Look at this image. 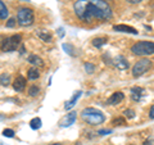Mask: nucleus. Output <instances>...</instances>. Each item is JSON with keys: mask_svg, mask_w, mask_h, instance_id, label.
Listing matches in <instances>:
<instances>
[{"mask_svg": "<svg viewBox=\"0 0 154 145\" xmlns=\"http://www.w3.org/2000/svg\"><path fill=\"white\" fill-rule=\"evenodd\" d=\"M76 16L82 22L108 21L112 18V9L105 0H77L73 4Z\"/></svg>", "mask_w": 154, "mask_h": 145, "instance_id": "1", "label": "nucleus"}, {"mask_svg": "<svg viewBox=\"0 0 154 145\" xmlns=\"http://www.w3.org/2000/svg\"><path fill=\"white\" fill-rule=\"evenodd\" d=\"M81 118L91 126H98V125H102L105 121L104 114L96 108H85L81 112Z\"/></svg>", "mask_w": 154, "mask_h": 145, "instance_id": "2", "label": "nucleus"}, {"mask_svg": "<svg viewBox=\"0 0 154 145\" xmlns=\"http://www.w3.org/2000/svg\"><path fill=\"white\" fill-rule=\"evenodd\" d=\"M33 19H35V14H33V11L30 8L22 7L18 9L17 12V22L19 26L22 27H27L31 26L33 23Z\"/></svg>", "mask_w": 154, "mask_h": 145, "instance_id": "3", "label": "nucleus"}, {"mask_svg": "<svg viewBox=\"0 0 154 145\" xmlns=\"http://www.w3.org/2000/svg\"><path fill=\"white\" fill-rule=\"evenodd\" d=\"M131 51L135 55H153L154 54V42L152 41H139L134 44L131 48Z\"/></svg>", "mask_w": 154, "mask_h": 145, "instance_id": "4", "label": "nucleus"}, {"mask_svg": "<svg viewBox=\"0 0 154 145\" xmlns=\"http://www.w3.org/2000/svg\"><path fill=\"white\" fill-rule=\"evenodd\" d=\"M21 41H22V36L17 33V35H13V36H9L5 37L3 45H2V50L3 51H14L18 49V46L21 45Z\"/></svg>", "mask_w": 154, "mask_h": 145, "instance_id": "5", "label": "nucleus"}, {"mask_svg": "<svg viewBox=\"0 0 154 145\" xmlns=\"http://www.w3.org/2000/svg\"><path fill=\"white\" fill-rule=\"evenodd\" d=\"M150 67H152V62L149 59H146V58L140 59L132 67V76L134 77H140V76H143L144 73H145L146 71H149Z\"/></svg>", "mask_w": 154, "mask_h": 145, "instance_id": "6", "label": "nucleus"}, {"mask_svg": "<svg viewBox=\"0 0 154 145\" xmlns=\"http://www.w3.org/2000/svg\"><path fill=\"white\" fill-rule=\"evenodd\" d=\"M113 64H114L116 68H118V69H121V71H125V69L128 68V62H127V59L123 55L116 57L114 59H113Z\"/></svg>", "mask_w": 154, "mask_h": 145, "instance_id": "7", "label": "nucleus"}, {"mask_svg": "<svg viewBox=\"0 0 154 145\" xmlns=\"http://www.w3.org/2000/svg\"><path fill=\"white\" fill-rule=\"evenodd\" d=\"M123 99H125V94L122 91H116V93H113L110 95V98L108 99V104L109 105H117V104L121 103Z\"/></svg>", "mask_w": 154, "mask_h": 145, "instance_id": "8", "label": "nucleus"}, {"mask_svg": "<svg viewBox=\"0 0 154 145\" xmlns=\"http://www.w3.org/2000/svg\"><path fill=\"white\" fill-rule=\"evenodd\" d=\"M76 118H77V113L76 112H71L69 114H67L66 117L60 121V126L62 127H68V126H71V125L75 123Z\"/></svg>", "mask_w": 154, "mask_h": 145, "instance_id": "9", "label": "nucleus"}, {"mask_svg": "<svg viewBox=\"0 0 154 145\" xmlns=\"http://www.w3.org/2000/svg\"><path fill=\"white\" fill-rule=\"evenodd\" d=\"M26 88V79L23 76H17L13 81V89L16 91H23Z\"/></svg>", "mask_w": 154, "mask_h": 145, "instance_id": "10", "label": "nucleus"}, {"mask_svg": "<svg viewBox=\"0 0 154 145\" xmlns=\"http://www.w3.org/2000/svg\"><path fill=\"white\" fill-rule=\"evenodd\" d=\"M113 30L118 31V32H125V33H132V35H136L137 33V31L135 30L134 27L126 26V25H116V26H113Z\"/></svg>", "mask_w": 154, "mask_h": 145, "instance_id": "11", "label": "nucleus"}, {"mask_svg": "<svg viewBox=\"0 0 154 145\" xmlns=\"http://www.w3.org/2000/svg\"><path fill=\"white\" fill-rule=\"evenodd\" d=\"M82 95V91L81 90H79V91H76V93L73 94V96H72V99L69 100V101H67L66 103V105H64V108H66V110H69V109H72L76 105V103H77V100L80 99V96Z\"/></svg>", "mask_w": 154, "mask_h": 145, "instance_id": "12", "label": "nucleus"}, {"mask_svg": "<svg viewBox=\"0 0 154 145\" xmlns=\"http://www.w3.org/2000/svg\"><path fill=\"white\" fill-rule=\"evenodd\" d=\"M144 95V89L139 88V86H135V88L131 89V99L134 101H139Z\"/></svg>", "mask_w": 154, "mask_h": 145, "instance_id": "13", "label": "nucleus"}, {"mask_svg": "<svg viewBox=\"0 0 154 145\" xmlns=\"http://www.w3.org/2000/svg\"><path fill=\"white\" fill-rule=\"evenodd\" d=\"M27 60H28V63H31L32 66H36V67H42L44 66V60L41 59L38 55L36 54H31L30 57L27 58Z\"/></svg>", "mask_w": 154, "mask_h": 145, "instance_id": "14", "label": "nucleus"}, {"mask_svg": "<svg viewBox=\"0 0 154 145\" xmlns=\"http://www.w3.org/2000/svg\"><path fill=\"white\" fill-rule=\"evenodd\" d=\"M36 35L40 37L42 41H45V42H50L51 39H53L51 33L49 31H46V30H37L36 31Z\"/></svg>", "mask_w": 154, "mask_h": 145, "instance_id": "15", "label": "nucleus"}, {"mask_svg": "<svg viewBox=\"0 0 154 145\" xmlns=\"http://www.w3.org/2000/svg\"><path fill=\"white\" fill-rule=\"evenodd\" d=\"M27 77L30 80H37L38 77H40V72L36 67H31L30 69H28V73H27Z\"/></svg>", "mask_w": 154, "mask_h": 145, "instance_id": "16", "label": "nucleus"}, {"mask_svg": "<svg viewBox=\"0 0 154 145\" xmlns=\"http://www.w3.org/2000/svg\"><path fill=\"white\" fill-rule=\"evenodd\" d=\"M108 42V39L107 37H96L93 40V45L95 48H102L103 45H105Z\"/></svg>", "mask_w": 154, "mask_h": 145, "instance_id": "17", "label": "nucleus"}, {"mask_svg": "<svg viewBox=\"0 0 154 145\" xmlns=\"http://www.w3.org/2000/svg\"><path fill=\"white\" fill-rule=\"evenodd\" d=\"M41 125H42V122H41V119L38 118V117L32 118V119L30 121V127H31L32 130H38V128L41 127Z\"/></svg>", "mask_w": 154, "mask_h": 145, "instance_id": "18", "label": "nucleus"}, {"mask_svg": "<svg viewBox=\"0 0 154 145\" xmlns=\"http://www.w3.org/2000/svg\"><path fill=\"white\" fill-rule=\"evenodd\" d=\"M11 84V75L9 73H2L0 75V85L8 86Z\"/></svg>", "mask_w": 154, "mask_h": 145, "instance_id": "19", "label": "nucleus"}, {"mask_svg": "<svg viewBox=\"0 0 154 145\" xmlns=\"http://www.w3.org/2000/svg\"><path fill=\"white\" fill-rule=\"evenodd\" d=\"M8 18V8L2 0H0V19Z\"/></svg>", "mask_w": 154, "mask_h": 145, "instance_id": "20", "label": "nucleus"}, {"mask_svg": "<svg viewBox=\"0 0 154 145\" xmlns=\"http://www.w3.org/2000/svg\"><path fill=\"white\" fill-rule=\"evenodd\" d=\"M63 49H64L66 53H68L71 57H75L76 55V49H75L73 45H71V44H63Z\"/></svg>", "mask_w": 154, "mask_h": 145, "instance_id": "21", "label": "nucleus"}, {"mask_svg": "<svg viewBox=\"0 0 154 145\" xmlns=\"http://www.w3.org/2000/svg\"><path fill=\"white\" fill-rule=\"evenodd\" d=\"M112 125H113V126H126V119H125L123 117L114 118L112 121Z\"/></svg>", "mask_w": 154, "mask_h": 145, "instance_id": "22", "label": "nucleus"}, {"mask_svg": "<svg viewBox=\"0 0 154 145\" xmlns=\"http://www.w3.org/2000/svg\"><path fill=\"white\" fill-rule=\"evenodd\" d=\"M123 114H125V117H126L127 119L135 118V110H132V109H126V110L123 112Z\"/></svg>", "mask_w": 154, "mask_h": 145, "instance_id": "23", "label": "nucleus"}, {"mask_svg": "<svg viewBox=\"0 0 154 145\" xmlns=\"http://www.w3.org/2000/svg\"><path fill=\"white\" fill-rule=\"evenodd\" d=\"M38 91H40V89H38L37 86L33 85V86H31V88H30V90H28V94H30L31 96H36L38 94Z\"/></svg>", "mask_w": 154, "mask_h": 145, "instance_id": "24", "label": "nucleus"}, {"mask_svg": "<svg viewBox=\"0 0 154 145\" xmlns=\"http://www.w3.org/2000/svg\"><path fill=\"white\" fill-rule=\"evenodd\" d=\"M85 69H86V72H88V73H94L95 67H94L93 63H88V62H86V63H85Z\"/></svg>", "mask_w": 154, "mask_h": 145, "instance_id": "25", "label": "nucleus"}, {"mask_svg": "<svg viewBox=\"0 0 154 145\" xmlns=\"http://www.w3.org/2000/svg\"><path fill=\"white\" fill-rule=\"evenodd\" d=\"M3 136H5V137H13L14 136V131L12 128H5L3 131Z\"/></svg>", "mask_w": 154, "mask_h": 145, "instance_id": "26", "label": "nucleus"}, {"mask_svg": "<svg viewBox=\"0 0 154 145\" xmlns=\"http://www.w3.org/2000/svg\"><path fill=\"white\" fill-rule=\"evenodd\" d=\"M108 134H112V130H99L98 131V135H100V136H104Z\"/></svg>", "mask_w": 154, "mask_h": 145, "instance_id": "27", "label": "nucleus"}, {"mask_svg": "<svg viewBox=\"0 0 154 145\" xmlns=\"http://www.w3.org/2000/svg\"><path fill=\"white\" fill-rule=\"evenodd\" d=\"M16 26V19L14 18H11L9 21L7 22V27H9V28H12V27H14Z\"/></svg>", "mask_w": 154, "mask_h": 145, "instance_id": "28", "label": "nucleus"}, {"mask_svg": "<svg viewBox=\"0 0 154 145\" xmlns=\"http://www.w3.org/2000/svg\"><path fill=\"white\" fill-rule=\"evenodd\" d=\"M126 2L130 4H139V3H141L143 0H126Z\"/></svg>", "mask_w": 154, "mask_h": 145, "instance_id": "29", "label": "nucleus"}, {"mask_svg": "<svg viewBox=\"0 0 154 145\" xmlns=\"http://www.w3.org/2000/svg\"><path fill=\"white\" fill-rule=\"evenodd\" d=\"M58 33H59V37H63L64 36V30L63 28H58Z\"/></svg>", "mask_w": 154, "mask_h": 145, "instance_id": "30", "label": "nucleus"}, {"mask_svg": "<svg viewBox=\"0 0 154 145\" xmlns=\"http://www.w3.org/2000/svg\"><path fill=\"white\" fill-rule=\"evenodd\" d=\"M149 116H150V118H153V119H154V105H152L150 112H149Z\"/></svg>", "mask_w": 154, "mask_h": 145, "instance_id": "31", "label": "nucleus"}, {"mask_svg": "<svg viewBox=\"0 0 154 145\" xmlns=\"http://www.w3.org/2000/svg\"><path fill=\"white\" fill-rule=\"evenodd\" d=\"M4 40H5V37H4L3 35H0V49H2V45H3V42Z\"/></svg>", "mask_w": 154, "mask_h": 145, "instance_id": "32", "label": "nucleus"}, {"mask_svg": "<svg viewBox=\"0 0 154 145\" xmlns=\"http://www.w3.org/2000/svg\"><path fill=\"white\" fill-rule=\"evenodd\" d=\"M144 145H152V140H146V141H144Z\"/></svg>", "mask_w": 154, "mask_h": 145, "instance_id": "33", "label": "nucleus"}, {"mask_svg": "<svg viewBox=\"0 0 154 145\" xmlns=\"http://www.w3.org/2000/svg\"><path fill=\"white\" fill-rule=\"evenodd\" d=\"M51 145H62L60 143H57V144H51Z\"/></svg>", "mask_w": 154, "mask_h": 145, "instance_id": "34", "label": "nucleus"}, {"mask_svg": "<svg viewBox=\"0 0 154 145\" xmlns=\"http://www.w3.org/2000/svg\"><path fill=\"white\" fill-rule=\"evenodd\" d=\"M0 145H4V144H3V143H0ZM5 145H8V144H5Z\"/></svg>", "mask_w": 154, "mask_h": 145, "instance_id": "35", "label": "nucleus"}, {"mask_svg": "<svg viewBox=\"0 0 154 145\" xmlns=\"http://www.w3.org/2000/svg\"><path fill=\"white\" fill-rule=\"evenodd\" d=\"M76 145H81V144H80V143H79V144H76Z\"/></svg>", "mask_w": 154, "mask_h": 145, "instance_id": "36", "label": "nucleus"}]
</instances>
